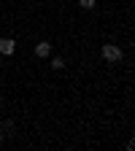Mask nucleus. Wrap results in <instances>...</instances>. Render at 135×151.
Masks as SVG:
<instances>
[{
	"instance_id": "obj_1",
	"label": "nucleus",
	"mask_w": 135,
	"mask_h": 151,
	"mask_svg": "<svg viewBox=\"0 0 135 151\" xmlns=\"http://www.w3.org/2000/svg\"><path fill=\"white\" fill-rule=\"evenodd\" d=\"M103 60H105V62H119V60H122V49L113 46V43H105V46H103Z\"/></svg>"
},
{
	"instance_id": "obj_2",
	"label": "nucleus",
	"mask_w": 135,
	"mask_h": 151,
	"mask_svg": "<svg viewBox=\"0 0 135 151\" xmlns=\"http://www.w3.org/2000/svg\"><path fill=\"white\" fill-rule=\"evenodd\" d=\"M14 51H16V41H14V38H0V54L11 57Z\"/></svg>"
},
{
	"instance_id": "obj_3",
	"label": "nucleus",
	"mask_w": 135,
	"mask_h": 151,
	"mask_svg": "<svg viewBox=\"0 0 135 151\" xmlns=\"http://www.w3.org/2000/svg\"><path fill=\"white\" fill-rule=\"evenodd\" d=\"M49 54H51V43H49V41L35 43V57H49Z\"/></svg>"
},
{
	"instance_id": "obj_4",
	"label": "nucleus",
	"mask_w": 135,
	"mask_h": 151,
	"mask_svg": "<svg viewBox=\"0 0 135 151\" xmlns=\"http://www.w3.org/2000/svg\"><path fill=\"white\" fill-rule=\"evenodd\" d=\"M51 68L54 70H62L65 68V60H62V57H54V60H51Z\"/></svg>"
},
{
	"instance_id": "obj_5",
	"label": "nucleus",
	"mask_w": 135,
	"mask_h": 151,
	"mask_svg": "<svg viewBox=\"0 0 135 151\" xmlns=\"http://www.w3.org/2000/svg\"><path fill=\"white\" fill-rule=\"evenodd\" d=\"M79 6L89 11V8H95V6H97V0H79Z\"/></svg>"
},
{
	"instance_id": "obj_6",
	"label": "nucleus",
	"mask_w": 135,
	"mask_h": 151,
	"mask_svg": "<svg viewBox=\"0 0 135 151\" xmlns=\"http://www.w3.org/2000/svg\"><path fill=\"white\" fill-rule=\"evenodd\" d=\"M0 129H3V132H14V122H3V124H0Z\"/></svg>"
},
{
	"instance_id": "obj_7",
	"label": "nucleus",
	"mask_w": 135,
	"mask_h": 151,
	"mask_svg": "<svg viewBox=\"0 0 135 151\" xmlns=\"http://www.w3.org/2000/svg\"><path fill=\"white\" fill-rule=\"evenodd\" d=\"M0 148H3V132H0Z\"/></svg>"
}]
</instances>
